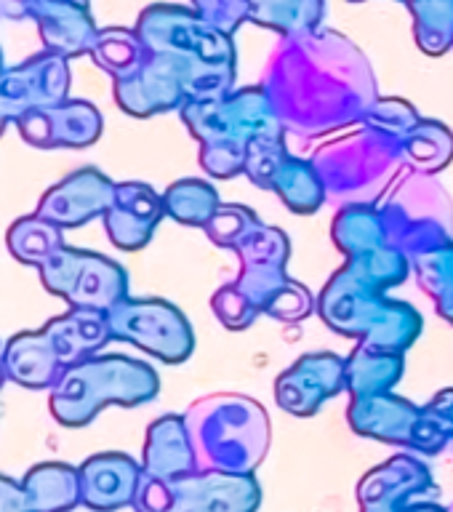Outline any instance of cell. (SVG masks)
Segmentation results:
<instances>
[{
  "mask_svg": "<svg viewBox=\"0 0 453 512\" xmlns=\"http://www.w3.org/2000/svg\"><path fill=\"white\" fill-rule=\"evenodd\" d=\"M91 56L104 72H110L115 83H120V80L134 78L136 72L142 70L147 56H150V48L144 46L136 30L107 27V30H99V35H96Z\"/></svg>",
  "mask_w": 453,
  "mask_h": 512,
  "instance_id": "cell-21",
  "label": "cell"
},
{
  "mask_svg": "<svg viewBox=\"0 0 453 512\" xmlns=\"http://www.w3.org/2000/svg\"><path fill=\"white\" fill-rule=\"evenodd\" d=\"M403 3H406V6H408V3H411V0H403Z\"/></svg>",
  "mask_w": 453,
  "mask_h": 512,
  "instance_id": "cell-31",
  "label": "cell"
},
{
  "mask_svg": "<svg viewBox=\"0 0 453 512\" xmlns=\"http://www.w3.org/2000/svg\"><path fill=\"white\" fill-rule=\"evenodd\" d=\"M198 472L251 475L270 440L267 414L248 398H208L184 419Z\"/></svg>",
  "mask_w": 453,
  "mask_h": 512,
  "instance_id": "cell-3",
  "label": "cell"
},
{
  "mask_svg": "<svg viewBox=\"0 0 453 512\" xmlns=\"http://www.w3.org/2000/svg\"><path fill=\"white\" fill-rule=\"evenodd\" d=\"M0 355H3V347H0Z\"/></svg>",
  "mask_w": 453,
  "mask_h": 512,
  "instance_id": "cell-32",
  "label": "cell"
},
{
  "mask_svg": "<svg viewBox=\"0 0 453 512\" xmlns=\"http://www.w3.org/2000/svg\"><path fill=\"white\" fill-rule=\"evenodd\" d=\"M0 512H27L24 491L6 475H0Z\"/></svg>",
  "mask_w": 453,
  "mask_h": 512,
  "instance_id": "cell-26",
  "label": "cell"
},
{
  "mask_svg": "<svg viewBox=\"0 0 453 512\" xmlns=\"http://www.w3.org/2000/svg\"><path fill=\"white\" fill-rule=\"evenodd\" d=\"M248 8V19L283 32L286 38L318 30L320 19L326 14L323 0H248Z\"/></svg>",
  "mask_w": 453,
  "mask_h": 512,
  "instance_id": "cell-22",
  "label": "cell"
},
{
  "mask_svg": "<svg viewBox=\"0 0 453 512\" xmlns=\"http://www.w3.org/2000/svg\"><path fill=\"white\" fill-rule=\"evenodd\" d=\"M6 246L16 262L40 270L64 246V230L38 214L19 216L6 232Z\"/></svg>",
  "mask_w": 453,
  "mask_h": 512,
  "instance_id": "cell-20",
  "label": "cell"
},
{
  "mask_svg": "<svg viewBox=\"0 0 453 512\" xmlns=\"http://www.w3.org/2000/svg\"><path fill=\"white\" fill-rule=\"evenodd\" d=\"M195 11L224 35H232L251 14L248 0H195Z\"/></svg>",
  "mask_w": 453,
  "mask_h": 512,
  "instance_id": "cell-25",
  "label": "cell"
},
{
  "mask_svg": "<svg viewBox=\"0 0 453 512\" xmlns=\"http://www.w3.org/2000/svg\"><path fill=\"white\" fill-rule=\"evenodd\" d=\"M30 512H64L80 502V472L70 464H38L22 483Z\"/></svg>",
  "mask_w": 453,
  "mask_h": 512,
  "instance_id": "cell-19",
  "label": "cell"
},
{
  "mask_svg": "<svg viewBox=\"0 0 453 512\" xmlns=\"http://www.w3.org/2000/svg\"><path fill=\"white\" fill-rule=\"evenodd\" d=\"M80 502L91 510H118L134 504L144 472L126 454L91 456L80 467Z\"/></svg>",
  "mask_w": 453,
  "mask_h": 512,
  "instance_id": "cell-14",
  "label": "cell"
},
{
  "mask_svg": "<svg viewBox=\"0 0 453 512\" xmlns=\"http://www.w3.org/2000/svg\"><path fill=\"white\" fill-rule=\"evenodd\" d=\"M195 80L187 64L174 56L152 54L134 78L115 83V99L126 112L147 118L155 112L174 110L192 102Z\"/></svg>",
  "mask_w": 453,
  "mask_h": 512,
  "instance_id": "cell-9",
  "label": "cell"
},
{
  "mask_svg": "<svg viewBox=\"0 0 453 512\" xmlns=\"http://www.w3.org/2000/svg\"><path fill=\"white\" fill-rule=\"evenodd\" d=\"M158 395V374L126 355H94L51 387L48 406L64 427H86L104 406H139Z\"/></svg>",
  "mask_w": 453,
  "mask_h": 512,
  "instance_id": "cell-4",
  "label": "cell"
},
{
  "mask_svg": "<svg viewBox=\"0 0 453 512\" xmlns=\"http://www.w3.org/2000/svg\"><path fill=\"white\" fill-rule=\"evenodd\" d=\"M38 272L48 294L64 299L72 310L110 312L128 299L126 270L94 251L62 246Z\"/></svg>",
  "mask_w": 453,
  "mask_h": 512,
  "instance_id": "cell-6",
  "label": "cell"
},
{
  "mask_svg": "<svg viewBox=\"0 0 453 512\" xmlns=\"http://www.w3.org/2000/svg\"><path fill=\"white\" fill-rule=\"evenodd\" d=\"M198 472L190 435L179 416H163L147 432L144 448V475L155 480H174Z\"/></svg>",
  "mask_w": 453,
  "mask_h": 512,
  "instance_id": "cell-17",
  "label": "cell"
},
{
  "mask_svg": "<svg viewBox=\"0 0 453 512\" xmlns=\"http://www.w3.org/2000/svg\"><path fill=\"white\" fill-rule=\"evenodd\" d=\"M408 8L419 48L432 56L446 54L453 46V0H411Z\"/></svg>",
  "mask_w": 453,
  "mask_h": 512,
  "instance_id": "cell-23",
  "label": "cell"
},
{
  "mask_svg": "<svg viewBox=\"0 0 453 512\" xmlns=\"http://www.w3.org/2000/svg\"><path fill=\"white\" fill-rule=\"evenodd\" d=\"M166 214L163 198L142 182L115 184V195L104 214L107 235L123 251H139L147 246L160 216Z\"/></svg>",
  "mask_w": 453,
  "mask_h": 512,
  "instance_id": "cell-12",
  "label": "cell"
},
{
  "mask_svg": "<svg viewBox=\"0 0 453 512\" xmlns=\"http://www.w3.org/2000/svg\"><path fill=\"white\" fill-rule=\"evenodd\" d=\"M275 118L302 131H331L366 118L376 104L371 67L350 40L336 32H304L286 40L267 78Z\"/></svg>",
  "mask_w": 453,
  "mask_h": 512,
  "instance_id": "cell-1",
  "label": "cell"
},
{
  "mask_svg": "<svg viewBox=\"0 0 453 512\" xmlns=\"http://www.w3.org/2000/svg\"><path fill=\"white\" fill-rule=\"evenodd\" d=\"M14 126L35 150H83L102 136V112L83 99H67L59 107L24 112Z\"/></svg>",
  "mask_w": 453,
  "mask_h": 512,
  "instance_id": "cell-10",
  "label": "cell"
},
{
  "mask_svg": "<svg viewBox=\"0 0 453 512\" xmlns=\"http://www.w3.org/2000/svg\"><path fill=\"white\" fill-rule=\"evenodd\" d=\"M136 35L152 54H166L187 64L195 80L192 102H214L230 94L235 78V48L230 35L214 30L195 8H144Z\"/></svg>",
  "mask_w": 453,
  "mask_h": 512,
  "instance_id": "cell-2",
  "label": "cell"
},
{
  "mask_svg": "<svg viewBox=\"0 0 453 512\" xmlns=\"http://www.w3.org/2000/svg\"><path fill=\"white\" fill-rule=\"evenodd\" d=\"M6 128H8V123L3 118H0V136H3V131H6Z\"/></svg>",
  "mask_w": 453,
  "mask_h": 512,
  "instance_id": "cell-29",
  "label": "cell"
},
{
  "mask_svg": "<svg viewBox=\"0 0 453 512\" xmlns=\"http://www.w3.org/2000/svg\"><path fill=\"white\" fill-rule=\"evenodd\" d=\"M6 72V67H3V51H0V75Z\"/></svg>",
  "mask_w": 453,
  "mask_h": 512,
  "instance_id": "cell-30",
  "label": "cell"
},
{
  "mask_svg": "<svg viewBox=\"0 0 453 512\" xmlns=\"http://www.w3.org/2000/svg\"><path fill=\"white\" fill-rule=\"evenodd\" d=\"M112 195H115V182H110L102 171L80 168L43 192L35 214L62 230H72L107 214Z\"/></svg>",
  "mask_w": 453,
  "mask_h": 512,
  "instance_id": "cell-11",
  "label": "cell"
},
{
  "mask_svg": "<svg viewBox=\"0 0 453 512\" xmlns=\"http://www.w3.org/2000/svg\"><path fill=\"white\" fill-rule=\"evenodd\" d=\"M0 14L8 19H32V0H0Z\"/></svg>",
  "mask_w": 453,
  "mask_h": 512,
  "instance_id": "cell-27",
  "label": "cell"
},
{
  "mask_svg": "<svg viewBox=\"0 0 453 512\" xmlns=\"http://www.w3.org/2000/svg\"><path fill=\"white\" fill-rule=\"evenodd\" d=\"M112 339L131 342L166 363H182L190 358L195 336L190 323L163 299H123L107 312Z\"/></svg>",
  "mask_w": 453,
  "mask_h": 512,
  "instance_id": "cell-7",
  "label": "cell"
},
{
  "mask_svg": "<svg viewBox=\"0 0 453 512\" xmlns=\"http://www.w3.org/2000/svg\"><path fill=\"white\" fill-rule=\"evenodd\" d=\"M3 368L11 382L27 390H51L64 376V368L56 363L40 331L11 336L3 347Z\"/></svg>",
  "mask_w": 453,
  "mask_h": 512,
  "instance_id": "cell-18",
  "label": "cell"
},
{
  "mask_svg": "<svg viewBox=\"0 0 453 512\" xmlns=\"http://www.w3.org/2000/svg\"><path fill=\"white\" fill-rule=\"evenodd\" d=\"M291 374L304 379V384L286 376L278 379V400L294 414H312L320 400H326L347 384V363L334 355H310L296 360Z\"/></svg>",
  "mask_w": 453,
  "mask_h": 512,
  "instance_id": "cell-15",
  "label": "cell"
},
{
  "mask_svg": "<svg viewBox=\"0 0 453 512\" xmlns=\"http://www.w3.org/2000/svg\"><path fill=\"white\" fill-rule=\"evenodd\" d=\"M163 206H166V214H171L179 222L206 224L216 214V195L208 184L184 179V182L168 187V192L163 195Z\"/></svg>",
  "mask_w": 453,
  "mask_h": 512,
  "instance_id": "cell-24",
  "label": "cell"
},
{
  "mask_svg": "<svg viewBox=\"0 0 453 512\" xmlns=\"http://www.w3.org/2000/svg\"><path fill=\"white\" fill-rule=\"evenodd\" d=\"M35 24H38V35L46 51L64 56V59L91 54L96 35H99V27L94 24L88 6H78V3H56V6L38 8Z\"/></svg>",
  "mask_w": 453,
  "mask_h": 512,
  "instance_id": "cell-16",
  "label": "cell"
},
{
  "mask_svg": "<svg viewBox=\"0 0 453 512\" xmlns=\"http://www.w3.org/2000/svg\"><path fill=\"white\" fill-rule=\"evenodd\" d=\"M56 3H78V6H88V0H32V19L38 14V8L56 6Z\"/></svg>",
  "mask_w": 453,
  "mask_h": 512,
  "instance_id": "cell-28",
  "label": "cell"
},
{
  "mask_svg": "<svg viewBox=\"0 0 453 512\" xmlns=\"http://www.w3.org/2000/svg\"><path fill=\"white\" fill-rule=\"evenodd\" d=\"M259 486L251 475L190 472L174 480L142 475L136 491L139 512H254Z\"/></svg>",
  "mask_w": 453,
  "mask_h": 512,
  "instance_id": "cell-5",
  "label": "cell"
},
{
  "mask_svg": "<svg viewBox=\"0 0 453 512\" xmlns=\"http://www.w3.org/2000/svg\"><path fill=\"white\" fill-rule=\"evenodd\" d=\"M70 64L51 51L30 56L0 75V118L16 123L24 112L59 107L70 99Z\"/></svg>",
  "mask_w": 453,
  "mask_h": 512,
  "instance_id": "cell-8",
  "label": "cell"
},
{
  "mask_svg": "<svg viewBox=\"0 0 453 512\" xmlns=\"http://www.w3.org/2000/svg\"><path fill=\"white\" fill-rule=\"evenodd\" d=\"M38 331L56 363L64 368V374L83 360L99 355L104 344L112 342L107 312L99 310H72L70 307V312L51 318Z\"/></svg>",
  "mask_w": 453,
  "mask_h": 512,
  "instance_id": "cell-13",
  "label": "cell"
}]
</instances>
